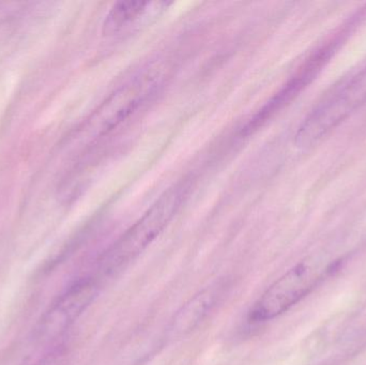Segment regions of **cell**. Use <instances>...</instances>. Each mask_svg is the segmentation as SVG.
<instances>
[{"label": "cell", "instance_id": "obj_2", "mask_svg": "<svg viewBox=\"0 0 366 365\" xmlns=\"http://www.w3.org/2000/svg\"><path fill=\"white\" fill-rule=\"evenodd\" d=\"M162 79L158 68H149L135 75L94 111L81 133L89 141L111 134L156 96L162 86Z\"/></svg>", "mask_w": 366, "mask_h": 365}, {"label": "cell", "instance_id": "obj_3", "mask_svg": "<svg viewBox=\"0 0 366 365\" xmlns=\"http://www.w3.org/2000/svg\"><path fill=\"white\" fill-rule=\"evenodd\" d=\"M365 103L366 64L327 96L303 120L295 135V145L302 149L313 147Z\"/></svg>", "mask_w": 366, "mask_h": 365}, {"label": "cell", "instance_id": "obj_4", "mask_svg": "<svg viewBox=\"0 0 366 365\" xmlns=\"http://www.w3.org/2000/svg\"><path fill=\"white\" fill-rule=\"evenodd\" d=\"M358 26L355 19H350L344 24L343 27L335 32L322 46L318 47L297 70V72L280 88L277 94L249 120L244 128H242V135H251L257 132L260 128L266 126L272 118L280 111L287 107L301 92L309 87L325 66L329 64L331 58L337 54L340 47L346 42L350 34Z\"/></svg>", "mask_w": 366, "mask_h": 365}, {"label": "cell", "instance_id": "obj_7", "mask_svg": "<svg viewBox=\"0 0 366 365\" xmlns=\"http://www.w3.org/2000/svg\"><path fill=\"white\" fill-rule=\"evenodd\" d=\"M221 287L211 286L189 298L177 311L169 326L173 338H182L191 334L210 314L221 297Z\"/></svg>", "mask_w": 366, "mask_h": 365}, {"label": "cell", "instance_id": "obj_8", "mask_svg": "<svg viewBox=\"0 0 366 365\" xmlns=\"http://www.w3.org/2000/svg\"><path fill=\"white\" fill-rule=\"evenodd\" d=\"M149 1H119L114 4L103 21V34L105 36H113L128 27L137 19H141L146 12Z\"/></svg>", "mask_w": 366, "mask_h": 365}, {"label": "cell", "instance_id": "obj_5", "mask_svg": "<svg viewBox=\"0 0 366 365\" xmlns=\"http://www.w3.org/2000/svg\"><path fill=\"white\" fill-rule=\"evenodd\" d=\"M333 268V265L325 267L307 261L297 264L270 285L254 304L247 316L249 323H266L287 312L307 297Z\"/></svg>", "mask_w": 366, "mask_h": 365}, {"label": "cell", "instance_id": "obj_9", "mask_svg": "<svg viewBox=\"0 0 366 365\" xmlns=\"http://www.w3.org/2000/svg\"><path fill=\"white\" fill-rule=\"evenodd\" d=\"M66 356H68V349L64 345H60L43 356L34 365H64Z\"/></svg>", "mask_w": 366, "mask_h": 365}, {"label": "cell", "instance_id": "obj_1", "mask_svg": "<svg viewBox=\"0 0 366 365\" xmlns=\"http://www.w3.org/2000/svg\"><path fill=\"white\" fill-rule=\"evenodd\" d=\"M185 186L167 189L149 209L114 242L101 256L99 268L109 274L124 267L143 253L172 222L182 207Z\"/></svg>", "mask_w": 366, "mask_h": 365}, {"label": "cell", "instance_id": "obj_6", "mask_svg": "<svg viewBox=\"0 0 366 365\" xmlns=\"http://www.w3.org/2000/svg\"><path fill=\"white\" fill-rule=\"evenodd\" d=\"M98 294V285L92 279L73 283L47 309L36 327V339L51 342L60 338L89 308Z\"/></svg>", "mask_w": 366, "mask_h": 365}]
</instances>
